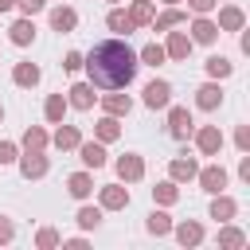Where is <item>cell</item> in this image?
<instances>
[{
    "label": "cell",
    "mask_w": 250,
    "mask_h": 250,
    "mask_svg": "<svg viewBox=\"0 0 250 250\" xmlns=\"http://www.w3.org/2000/svg\"><path fill=\"white\" fill-rule=\"evenodd\" d=\"M102 203L117 211V207H125V203H129V191H125V188H105V191H102Z\"/></svg>",
    "instance_id": "obj_10"
},
{
    "label": "cell",
    "mask_w": 250,
    "mask_h": 250,
    "mask_svg": "<svg viewBox=\"0 0 250 250\" xmlns=\"http://www.w3.org/2000/svg\"><path fill=\"white\" fill-rule=\"evenodd\" d=\"M219 242H223V246H242L246 238H242V230H223V234H219Z\"/></svg>",
    "instance_id": "obj_35"
},
{
    "label": "cell",
    "mask_w": 250,
    "mask_h": 250,
    "mask_svg": "<svg viewBox=\"0 0 250 250\" xmlns=\"http://www.w3.org/2000/svg\"><path fill=\"white\" fill-rule=\"evenodd\" d=\"M8 238H12V223H8V219H0V242H8Z\"/></svg>",
    "instance_id": "obj_41"
},
{
    "label": "cell",
    "mask_w": 250,
    "mask_h": 250,
    "mask_svg": "<svg viewBox=\"0 0 250 250\" xmlns=\"http://www.w3.org/2000/svg\"><path fill=\"white\" fill-rule=\"evenodd\" d=\"M168 4H176V0H168Z\"/></svg>",
    "instance_id": "obj_44"
},
{
    "label": "cell",
    "mask_w": 250,
    "mask_h": 250,
    "mask_svg": "<svg viewBox=\"0 0 250 250\" xmlns=\"http://www.w3.org/2000/svg\"><path fill=\"white\" fill-rule=\"evenodd\" d=\"M129 20H133V23H148V20H152V8H148L145 0H137L133 12H129Z\"/></svg>",
    "instance_id": "obj_24"
},
{
    "label": "cell",
    "mask_w": 250,
    "mask_h": 250,
    "mask_svg": "<svg viewBox=\"0 0 250 250\" xmlns=\"http://www.w3.org/2000/svg\"><path fill=\"white\" fill-rule=\"evenodd\" d=\"M31 39H35V27H31L27 20L12 23V43H20V47H23V43H31Z\"/></svg>",
    "instance_id": "obj_11"
},
{
    "label": "cell",
    "mask_w": 250,
    "mask_h": 250,
    "mask_svg": "<svg viewBox=\"0 0 250 250\" xmlns=\"http://www.w3.org/2000/svg\"><path fill=\"white\" fill-rule=\"evenodd\" d=\"M55 145H59V148H74V145H78V129H70V125L59 129V133H55Z\"/></svg>",
    "instance_id": "obj_22"
},
{
    "label": "cell",
    "mask_w": 250,
    "mask_h": 250,
    "mask_svg": "<svg viewBox=\"0 0 250 250\" xmlns=\"http://www.w3.org/2000/svg\"><path fill=\"white\" fill-rule=\"evenodd\" d=\"M23 145H27V148H31V152H39V148H43V145H47V137H43V133H39V129H27V137H23Z\"/></svg>",
    "instance_id": "obj_30"
},
{
    "label": "cell",
    "mask_w": 250,
    "mask_h": 250,
    "mask_svg": "<svg viewBox=\"0 0 250 250\" xmlns=\"http://www.w3.org/2000/svg\"><path fill=\"white\" fill-rule=\"evenodd\" d=\"M105 109L109 113H129V98H105Z\"/></svg>",
    "instance_id": "obj_33"
},
{
    "label": "cell",
    "mask_w": 250,
    "mask_h": 250,
    "mask_svg": "<svg viewBox=\"0 0 250 250\" xmlns=\"http://www.w3.org/2000/svg\"><path fill=\"white\" fill-rule=\"evenodd\" d=\"M172 176H176V180H191V176H195V164H191V160H176V164H172Z\"/></svg>",
    "instance_id": "obj_28"
},
{
    "label": "cell",
    "mask_w": 250,
    "mask_h": 250,
    "mask_svg": "<svg viewBox=\"0 0 250 250\" xmlns=\"http://www.w3.org/2000/svg\"><path fill=\"white\" fill-rule=\"evenodd\" d=\"M234 215V199H215L211 203V219H230Z\"/></svg>",
    "instance_id": "obj_23"
},
{
    "label": "cell",
    "mask_w": 250,
    "mask_h": 250,
    "mask_svg": "<svg viewBox=\"0 0 250 250\" xmlns=\"http://www.w3.org/2000/svg\"><path fill=\"white\" fill-rule=\"evenodd\" d=\"M176 238H180L184 246H195V242L203 238V230H199V223H184V227L176 230Z\"/></svg>",
    "instance_id": "obj_16"
},
{
    "label": "cell",
    "mask_w": 250,
    "mask_h": 250,
    "mask_svg": "<svg viewBox=\"0 0 250 250\" xmlns=\"http://www.w3.org/2000/svg\"><path fill=\"white\" fill-rule=\"evenodd\" d=\"M70 195H74V199H86V195H90V176H82V172L70 176Z\"/></svg>",
    "instance_id": "obj_19"
},
{
    "label": "cell",
    "mask_w": 250,
    "mask_h": 250,
    "mask_svg": "<svg viewBox=\"0 0 250 250\" xmlns=\"http://www.w3.org/2000/svg\"><path fill=\"white\" fill-rule=\"evenodd\" d=\"M98 137H102V141H113V137H117V121H113V117L98 121Z\"/></svg>",
    "instance_id": "obj_29"
},
{
    "label": "cell",
    "mask_w": 250,
    "mask_h": 250,
    "mask_svg": "<svg viewBox=\"0 0 250 250\" xmlns=\"http://www.w3.org/2000/svg\"><path fill=\"white\" fill-rule=\"evenodd\" d=\"M219 23H223L227 31H238V27H242V12H238V8H223V12H219Z\"/></svg>",
    "instance_id": "obj_17"
},
{
    "label": "cell",
    "mask_w": 250,
    "mask_h": 250,
    "mask_svg": "<svg viewBox=\"0 0 250 250\" xmlns=\"http://www.w3.org/2000/svg\"><path fill=\"white\" fill-rule=\"evenodd\" d=\"M20 8L31 16V12H39V8H43V0H20Z\"/></svg>",
    "instance_id": "obj_39"
},
{
    "label": "cell",
    "mask_w": 250,
    "mask_h": 250,
    "mask_svg": "<svg viewBox=\"0 0 250 250\" xmlns=\"http://www.w3.org/2000/svg\"><path fill=\"white\" fill-rule=\"evenodd\" d=\"M199 184H203L207 191H223V188H227V172H223V168H203V172H199Z\"/></svg>",
    "instance_id": "obj_4"
},
{
    "label": "cell",
    "mask_w": 250,
    "mask_h": 250,
    "mask_svg": "<svg viewBox=\"0 0 250 250\" xmlns=\"http://www.w3.org/2000/svg\"><path fill=\"white\" fill-rule=\"evenodd\" d=\"M219 102H223V90L219 86H199V105L203 109H215Z\"/></svg>",
    "instance_id": "obj_13"
},
{
    "label": "cell",
    "mask_w": 250,
    "mask_h": 250,
    "mask_svg": "<svg viewBox=\"0 0 250 250\" xmlns=\"http://www.w3.org/2000/svg\"><path fill=\"white\" fill-rule=\"evenodd\" d=\"M51 23H55V31H70V27L78 23V16H74L70 8H55V12H51Z\"/></svg>",
    "instance_id": "obj_7"
},
{
    "label": "cell",
    "mask_w": 250,
    "mask_h": 250,
    "mask_svg": "<svg viewBox=\"0 0 250 250\" xmlns=\"http://www.w3.org/2000/svg\"><path fill=\"white\" fill-rule=\"evenodd\" d=\"M148 230H152V234H168V230H172L168 215H164V211H152V215H148Z\"/></svg>",
    "instance_id": "obj_20"
},
{
    "label": "cell",
    "mask_w": 250,
    "mask_h": 250,
    "mask_svg": "<svg viewBox=\"0 0 250 250\" xmlns=\"http://www.w3.org/2000/svg\"><path fill=\"white\" fill-rule=\"evenodd\" d=\"M16 82H20V86H35V82H39V66L20 62V66H16Z\"/></svg>",
    "instance_id": "obj_12"
},
{
    "label": "cell",
    "mask_w": 250,
    "mask_h": 250,
    "mask_svg": "<svg viewBox=\"0 0 250 250\" xmlns=\"http://www.w3.org/2000/svg\"><path fill=\"white\" fill-rule=\"evenodd\" d=\"M8 8H12V0H0V12H8Z\"/></svg>",
    "instance_id": "obj_43"
},
{
    "label": "cell",
    "mask_w": 250,
    "mask_h": 250,
    "mask_svg": "<svg viewBox=\"0 0 250 250\" xmlns=\"http://www.w3.org/2000/svg\"><path fill=\"white\" fill-rule=\"evenodd\" d=\"M238 148H242V152L250 148V129H238Z\"/></svg>",
    "instance_id": "obj_40"
},
{
    "label": "cell",
    "mask_w": 250,
    "mask_h": 250,
    "mask_svg": "<svg viewBox=\"0 0 250 250\" xmlns=\"http://www.w3.org/2000/svg\"><path fill=\"white\" fill-rule=\"evenodd\" d=\"M78 223H82V227H98V223H102V211H94V207H82V211H78Z\"/></svg>",
    "instance_id": "obj_31"
},
{
    "label": "cell",
    "mask_w": 250,
    "mask_h": 250,
    "mask_svg": "<svg viewBox=\"0 0 250 250\" xmlns=\"http://www.w3.org/2000/svg\"><path fill=\"white\" fill-rule=\"evenodd\" d=\"M109 27H113V31H133V20H129L125 12H109Z\"/></svg>",
    "instance_id": "obj_26"
},
{
    "label": "cell",
    "mask_w": 250,
    "mask_h": 250,
    "mask_svg": "<svg viewBox=\"0 0 250 250\" xmlns=\"http://www.w3.org/2000/svg\"><path fill=\"white\" fill-rule=\"evenodd\" d=\"M180 20H184V12H164V16L156 20V31H164V27H176Z\"/></svg>",
    "instance_id": "obj_32"
},
{
    "label": "cell",
    "mask_w": 250,
    "mask_h": 250,
    "mask_svg": "<svg viewBox=\"0 0 250 250\" xmlns=\"http://www.w3.org/2000/svg\"><path fill=\"white\" fill-rule=\"evenodd\" d=\"M168 98H172V86H168V82H148V86H145V105L164 109V105H168Z\"/></svg>",
    "instance_id": "obj_2"
},
{
    "label": "cell",
    "mask_w": 250,
    "mask_h": 250,
    "mask_svg": "<svg viewBox=\"0 0 250 250\" xmlns=\"http://www.w3.org/2000/svg\"><path fill=\"white\" fill-rule=\"evenodd\" d=\"M191 31H195V39H199V43H211V39L219 35V27H215L211 20H195V27H191Z\"/></svg>",
    "instance_id": "obj_18"
},
{
    "label": "cell",
    "mask_w": 250,
    "mask_h": 250,
    "mask_svg": "<svg viewBox=\"0 0 250 250\" xmlns=\"http://www.w3.org/2000/svg\"><path fill=\"white\" fill-rule=\"evenodd\" d=\"M117 172H121V180H141L145 164H141L137 156H121V160H117Z\"/></svg>",
    "instance_id": "obj_6"
},
{
    "label": "cell",
    "mask_w": 250,
    "mask_h": 250,
    "mask_svg": "<svg viewBox=\"0 0 250 250\" xmlns=\"http://www.w3.org/2000/svg\"><path fill=\"white\" fill-rule=\"evenodd\" d=\"M47 172V160L39 156V152H27V160H23V176L31 180V176H43Z\"/></svg>",
    "instance_id": "obj_15"
},
{
    "label": "cell",
    "mask_w": 250,
    "mask_h": 250,
    "mask_svg": "<svg viewBox=\"0 0 250 250\" xmlns=\"http://www.w3.org/2000/svg\"><path fill=\"white\" fill-rule=\"evenodd\" d=\"M86 70H90V82H94V86H102V90H121V86H129L133 74H137V55H133L129 43H121V39H105V43H98V47L90 51Z\"/></svg>",
    "instance_id": "obj_1"
},
{
    "label": "cell",
    "mask_w": 250,
    "mask_h": 250,
    "mask_svg": "<svg viewBox=\"0 0 250 250\" xmlns=\"http://www.w3.org/2000/svg\"><path fill=\"white\" fill-rule=\"evenodd\" d=\"M82 160H86L90 168H102V164H105V148H102V145H82Z\"/></svg>",
    "instance_id": "obj_14"
},
{
    "label": "cell",
    "mask_w": 250,
    "mask_h": 250,
    "mask_svg": "<svg viewBox=\"0 0 250 250\" xmlns=\"http://www.w3.org/2000/svg\"><path fill=\"white\" fill-rule=\"evenodd\" d=\"M62 109H66L62 94H51V98H47V117H51V121H62Z\"/></svg>",
    "instance_id": "obj_21"
},
{
    "label": "cell",
    "mask_w": 250,
    "mask_h": 250,
    "mask_svg": "<svg viewBox=\"0 0 250 250\" xmlns=\"http://www.w3.org/2000/svg\"><path fill=\"white\" fill-rule=\"evenodd\" d=\"M207 70H211L215 78H227V74H230V62H227L223 55H215V59H207Z\"/></svg>",
    "instance_id": "obj_25"
},
{
    "label": "cell",
    "mask_w": 250,
    "mask_h": 250,
    "mask_svg": "<svg viewBox=\"0 0 250 250\" xmlns=\"http://www.w3.org/2000/svg\"><path fill=\"white\" fill-rule=\"evenodd\" d=\"M191 8H195V12H211V8H215V0H191Z\"/></svg>",
    "instance_id": "obj_42"
},
{
    "label": "cell",
    "mask_w": 250,
    "mask_h": 250,
    "mask_svg": "<svg viewBox=\"0 0 250 250\" xmlns=\"http://www.w3.org/2000/svg\"><path fill=\"white\" fill-rule=\"evenodd\" d=\"M12 160H16V145L0 141V164H12Z\"/></svg>",
    "instance_id": "obj_36"
},
{
    "label": "cell",
    "mask_w": 250,
    "mask_h": 250,
    "mask_svg": "<svg viewBox=\"0 0 250 250\" xmlns=\"http://www.w3.org/2000/svg\"><path fill=\"white\" fill-rule=\"evenodd\" d=\"M219 145H223L219 129H203V133H199V148H203L207 156H215V152H219Z\"/></svg>",
    "instance_id": "obj_9"
},
{
    "label": "cell",
    "mask_w": 250,
    "mask_h": 250,
    "mask_svg": "<svg viewBox=\"0 0 250 250\" xmlns=\"http://www.w3.org/2000/svg\"><path fill=\"white\" fill-rule=\"evenodd\" d=\"M141 59H145L148 66H156V62H164V47H156V43H148V47L141 51Z\"/></svg>",
    "instance_id": "obj_27"
},
{
    "label": "cell",
    "mask_w": 250,
    "mask_h": 250,
    "mask_svg": "<svg viewBox=\"0 0 250 250\" xmlns=\"http://www.w3.org/2000/svg\"><path fill=\"white\" fill-rule=\"evenodd\" d=\"M55 242H59L55 230H43V234H39V246H55Z\"/></svg>",
    "instance_id": "obj_38"
},
{
    "label": "cell",
    "mask_w": 250,
    "mask_h": 250,
    "mask_svg": "<svg viewBox=\"0 0 250 250\" xmlns=\"http://www.w3.org/2000/svg\"><path fill=\"white\" fill-rule=\"evenodd\" d=\"M188 51H191V39H188L184 31H176V35L168 39V51H164V55H172V59H188Z\"/></svg>",
    "instance_id": "obj_5"
},
{
    "label": "cell",
    "mask_w": 250,
    "mask_h": 250,
    "mask_svg": "<svg viewBox=\"0 0 250 250\" xmlns=\"http://www.w3.org/2000/svg\"><path fill=\"white\" fill-rule=\"evenodd\" d=\"M70 105L90 109V105H94V90H90V86H70Z\"/></svg>",
    "instance_id": "obj_8"
},
{
    "label": "cell",
    "mask_w": 250,
    "mask_h": 250,
    "mask_svg": "<svg viewBox=\"0 0 250 250\" xmlns=\"http://www.w3.org/2000/svg\"><path fill=\"white\" fill-rule=\"evenodd\" d=\"M152 195H156L160 203H172V199H176V188H172V184H160V188H152Z\"/></svg>",
    "instance_id": "obj_34"
},
{
    "label": "cell",
    "mask_w": 250,
    "mask_h": 250,
    "mask_svg": "<svg viewBox=\"0 0 250 250\" xmlns=\"http://www.w3.org/2000/svg\"><path fill=\"white\" fill-rule=\"evenodd\" d=\"M168 121H172V137H188V133H191V113H188L184 105H176V109L168 113Z\"/></svg>",
    "instance_id": "obj_3"
},
{
    "label": "cell",
    "mask_w": 250,
    "mask_h": 250,
    "mask_svg": "<svg viewBox=\"0 0 250 250\" xmlns=\"http://www.w3.org/2000/svg\"><path fill=\"white\" fill-rule=\"evenodd\" d=\"M62 66H66V70H78V66H82V55H78V51H70V55H66V62H62Z\"/></svg>",
    "instance_id": "obj_37"
}]
</instances>
